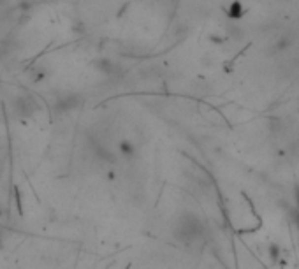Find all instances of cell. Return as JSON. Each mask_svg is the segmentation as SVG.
Instances as JSON below:
<instances>
[{"label": "cell", "instance_id": "6da1fadb", "mask_svg": "<svg viewBox=\"0 0 299 269\" xmlns=\"http://www.w3.org/2000/svg\"><path fill=\"white\" fill-rule=\"evenodd\" d=\"M16 109L18 113H20L21 116H32L33 111L35 109H39V106H37V102L33 100V97H20L16 102Z\"/></svg>", "mask_w": 299, "mask_h": 269}, {"label": "cell", "instance_id": "277c9868", "mask_svg": "<svg viewBox=\"0 0 299 269\" xmlns=\"http://www.w3.org/2000/svg\"><path fill=\"white\" fill-rule=\"evenodd\" d=\"M227 14H229L231 18H234V20H238V18L243 16V7L239 2H234V4H231L229 11H227Z\"/></svg>", "mask_w": 299, "mask_h": 269}, {"label": "cell", "instance_id": "7a4b0ae2", "mask_svg": "<svg viewBox=\"0 0 299 269\" xmlns=\"http://www.w3.org/2000/svg\"><path fill=\"white\" fill-rule=\"evenodd\" d=\"M97 69L104 74H115L116 72V63L109 58H100L97 62Z\"/></svg>", "mask_w": 299, "mask_h": 269}, {"label": "cell", "instance_id": "3957f363", "mask_svg": "<svg viewBox=\"0 0 299 269\" xmlns=\"http://www.w3.org/2000/svg\"><path fill=\"white\" fill-rule=\"evenodd\" d=\"M118 151L123 155L125 158H132L135 155V146L132 141H129V139H123L122 143L118 145Z\"/></svg>", "mask_w": 299, "mask_h": 269}]
</instances>
